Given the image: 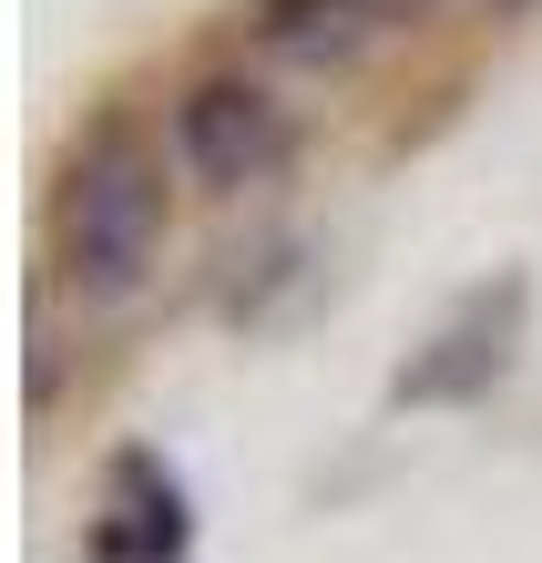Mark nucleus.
Returning <instances> with one entry per match:
<instances>
[{"instance_id":"423d86ee","label":"nucleus","mask_w":542,"mask_h":563,"mask_svg":"<svg viewBox=\"0 0 542 563\" xmlns=\"http://www.w3.org/2000/svg\"><path fill=\"white\" fill-rule=\"evenodd\" d=\"M277 277H297V246H266V256H256V287H277ZM225 318H235V328H256L266 308H256V297H235Z\"/></svg>"},{"instance_id":"7ed1b4c3","label":"nucleus","mask_w":542,"mask_h":563,"mask_svg":"<svg viewBox=\"0 0 542 563\" xmlns=\"http://www.w3.org/2000/svg\"><path fill=\"white\" fill-rule=\"evenodd\" d=\"M522 318H532V287H522V277L471 287L461 308L430 328V349H410V369L389 379V400H399V410H461V400H482V389L512 369Z\"/></svg>"},{"instance_id":"f03ea898","label":"nucleus","mask_w":542,"mask_h":563,"mask_svg":"<svg viewBox=\"0 0 542 563\" xmlns=\"http://www.w3.org/2000/svg\"><path fill=\"white\" fill-rule=\"evenodd\" d=\"M287 154H297V123H287V103H277L266 82H246V73L185 82V103H175V164H185L206 195L277 185Z\"/></svg>"},{"instance_id":"39448f33","label":"nucleus","mask_w":542,"mask_h":563,"mask_svg":"<svg viewBox=\"0 0 542 563\" xmlns=\"http://www.w3.org/2000/svg\"><path fill=\"white\" fill-rule=\"evenodd\" d=\"M379 21H389L379 0H256V11H246V31L277 62H349Z\"/></svg>"},{"instance_id":"f257e3e1","label":"nucleus","mask_w":542,"mask_h":563,"mask_svg":"<svg viewBox=\"0 0 542 563\" xmlns=\"http://www.w3.org/2000/svg\"><path fill=\"white\" fill-rule=\"evenodd\" d=\"M164 225H175L164 144H154L133 113H103L73 154H62V185H52L62 277H73L82 297H103V308H123V297H144V277H154Z\"/></svg>"},{"instance_id":"20e7f679","label":"nucleus","mask_w":542,"mask_h":563,"mask_svg":"<svg viewBox=\"0 0 542 563\" xmlns=\"http://www.w3.org/2000/svg\"><path fill=\"white\" fill-rule=\"evenodd\" d=\"M92 563H185L195 553V512H185V482L164 472L154 451H123L113 461V492L92 512Z\"/></svg>"}]
</instances>
